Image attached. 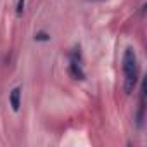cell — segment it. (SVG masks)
Returning <instances> with one entry per match:
<instances>
[{"instance_id":"obj_1","label":"cell","mask_w":147,"mask_h":147,"mask_svg":"<svg viewBox=\"0 0 147 147\" xmlns=\"http://www.w3.org/2000/svg\"><path fill=\"white\" fill-rule=\"evenodd\" d=\"M123 73H125V92L131 94L138 82V61L133 49H126L123 54Z\"/></svg>"},{"instance_id":"obj_2","label":"cell","mask_w":147,"mask_h":147,"mask_svg":"<svg viewBox=\"0 0 147 147\" xmlns=\"http://www.w3.org/2000/svg\"><path fill=\"white\" fill-rule=\"evenodd\" d=\"M69 73L73 78L76 80H83L85 78V73L82 69V61H80V52H73L71 54V62H69Z\"/></svg>"},{"instance_id":"obj_3","label":"cell","mask_w":147,"mask_h":147,"mask_svg":"<svg viewBox=\"0 0 147 147\" xmlns=\"http://www.w3.org/2000/svg\"><path fill=\"white\" fill-rule=\"evenodd\" d=\"M9 99H11V106H12V109L18 113V111H19V106H21V88H19V87L12 88Z\"/></svg>"},{"instance_id":"obj_4","label":"cell","mask_w":147,"mask_h":147,"mask_svg":"<svg viewBox=\"0 0 147 147\" xmlns=\"http://www.w3.org/2000/svg\"><path fill=\"white\" fill-rule=\"evenodd\" d=\"M35 40H38V42H45V40H49V35L43 33V31H40V33L35 35Z\"/></svg>"},{"instance_id":"obj_5","label":"cell","mask_w":147,"mask_h":147,"mask_svg":"<svg viewBox=\"0 0 147 147\" xmlns=\"http://www.w3.org/2000/svg\"><path fill=\"white\" fill-rule=\"evenodd\" d=\"M23 11H24V0H19V2H18V9H16L18 16H21V14H23Z\"/></svg>"},{"instance_id":"obj_6","label":"cell","mask_w":147,"mask_h":147,"mask_svg":"<svg viewBox=\"0 0 147 147\" xmlns=\"http://www.w3.org/2000/svg\"><path fill=\"white\" fill-rule=\"evenodd\" d=\"M94 2H97V0H94Z\"/></svg>"}]
</instances>
